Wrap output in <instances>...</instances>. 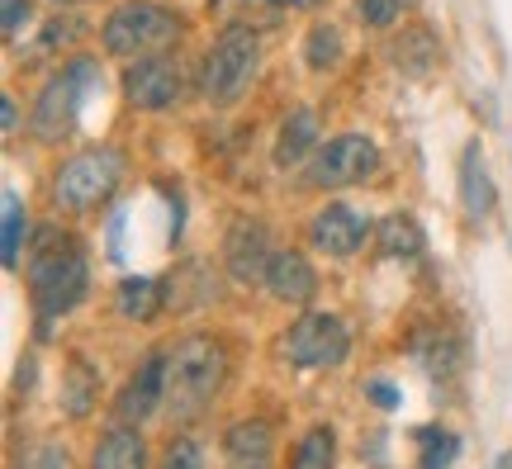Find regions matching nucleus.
Instances as JSON below:
<instances>
[{
	"label": "nucleus",
	"instance_id": "c756f323",
	"mask_svg": "<svg viewBox=\"0 0 512 469\" xmlns=\"http://www.w3.org/2000/svg\"><path fill=\"white\" fill-rule=\"evenodd\" d=\"M19 469H67V446L43 441V446H34V451L19 460Z\"/></svg>",
	"mask_w": 512,
	"mask_h": 469
},
{
	"label": "nucleus",
	"instance_id": "f8f14e48",
	"mask_svg": "<svg viewBox=\"0 0 512 469\" xmlns=\"http://www.w3.org/2000/svg\"><path fill=\"white\" fill-rule=\"evenodd\" d=\"M166 408V351H147L143 365L124 379V389L114 394V417L143 427L152 413Z\"/></svg>",
	"mask_w": 512,
	"mask_h": 469
},
{
	"label": "nucleus",
	"instance_id": "393cba45",
	"mask_svg": "<svg viewBox=\"0 0 512 469\" xmlns=\"http://www.w3.org/2000/svg\"><path fill=\"white\" fill-rule=\"evenodd\" d=\"M418 469H451L460 455V436L446 432V427H418Z\"/></svg>",
	"mask_w": 512,
	"mask_h": 469
},
{
	"label": "nucleus",
	"instance_id": "a211bd4d",
	"mask_svg": "<svg viewBox=\"0 0 512 469\" xmlns=\"http://www.w3.org/2000/svg\"><path fill=\"white\" fill-rule=\"evenodd\" d=\"M375 247H380L384 261H418L427 252V237H422L418 218L394 209V214L380 218V228H375Z\"/></svg>",
	"mask_w": 512,
	"mask_h": 469
},
{
	"label": "nucleus",
	"instance_id": "9d476101",
	"mask_svg": "<svg viewBox=\"0 0 512 469\" xmlns=\"http://www.w3.org/2000/svg\"><path fill=\"white\" fill-rule=\"evenodd\" d=\"M370 233H375L370 214H361L347 199H328V204L313 209V218H309V247L318 256H332V261H351V256L366 247Z\"/></svg>",
	"mask_w": 512,
	"mask_h": 469
},
{
	"label": "nucleus",
	"instance_id": "6ab92c4d",
	"mask_svg": "<svg viewBox=\"0 0 512 469\" xmlns=\"http://www.w3.org/2000/svg\"><path fill=\"white\" fill-rule=\"evenodd\" d=\"M162 289L166 285L162 280H152V275H128V280H119V289H114L119 318H128V323H152V318L166 308Z\"/></svg>",
	"mask_w": 512,
	"mask_h": 469
},
{
	"label": "nucleus",
	"instance_id": "6e6552de",
	"mask_svg": "<svg viewBox=\"0 0 512 469\" xmlns=\"http://www.w3.org/2000/svg\"><path fill=\"white\" fill-rule=\"evenodd\" d=\"M380 143L370 133H337L318 147V157L309 162V185L313 190H347V185H366L380 171Z\"/></svg>",
	"mask_w": 512,
	"mask_h": 469
},
{
	"label": "nucleus",
	"instance_id": "f03ea898",
	"mask_svg": "<svg viewBox=\"0 0 512 469\" xmlns=\"http://www.w3.org/2000/svg\"><path fill=\"white\" fill-rule=\"evenodd\" d=\"M223 384H228V346L214 332H185L166 351V413L176 422H195L223 394Z\"/></svg>",
	"mask_w": 512,
	"mask_h": 469
},
{
	"label": "nucleus",
	"instance_id": "f704fd0d",
	"mask_svg": "<svg viewBox=\"0 0 512 469\" xmlns=\"http://www.w3.org/2000/svg\"><path fill=\"white\" fill-rule=\"evenodd\" d=\"M53 5H81V0H53Z\"/></svg>",
	"mask_w": 512,
	"mask_h": 469
},
{
	"label": "nucleus",
	"instance_id": "20e7f679",
	"mask_svg": "<svg viewBox=\"0 0 512 469\" xmlns=\"http://www.w3.org/2000/svg\"><path fill=\"white\" fill-rule=\"evenodd\" d=\"M185 34V19L162 5V0H124L114 5L110 15L100 19V43L110 57H152V53H171V43Z\"/></svg>",
	"mask_w": 512,
	"mask_h": 469
},
{
	"label": "nucleus",
	"instance_id": "423d86ee",
	"mask_svg": "<svg viewBox=\"0 0 512 469\" xmlns=\"http://www.w3.org/2000/svg\"><path fill=\"white\" fill-rule=\"evenodd\" d=\"M100 86V67L91 57H72L62 72H53L43 81V91L34 100V114H29V133L38 143H62L76 128V114L86 105V95Z\"/></svg>",
	"mask_w": 512,
	"mask_h": 469
},
{
	"label": "nucleus",
	"instance_id": "f257e3e1",
	"mask_svg": "<svg viewBox=\"0 0 512 469\" xmlns=\"http://www.w3.org/2000/svg\"><path fill=\"white\" fill-rule=\"evenodd\" d=\"M24 280H29V304L38 318V337H48V327L62 323L72 308H81L86 289H91V266L81 242L67 237L62 228H43L29 247L24 261Z\"/></svg>",
	"mask_w": 512,
	"mask_h": 469
},
{
	"label": "nucleus",
	"instance_id": "f3484780",
	"mask_svg": "<svg viewBox=\"0 0 512 469\" xmlns=\"http://www.w3.org/2000/svg\"><path fill=\"white\" fill-rule=\"evenodd\" d=\"M460 204H465V214L475 223L494 214V181H489V162H484V147L479 143H470L460 152Z\"/></svg>",
	"mask_w": 512,
	"mask_h": 469
},
{
	"label": "nucleus",
	"instance_id": "4468645a",
	"mask_svg": "<svg viewBox=\"0 0 512 469\" xmlns=\"http://www.w3.org/2000/svg\"><path fill=\"white\" fill-rule=\"evenodd\" d=\"M266 294L275 304H294V308H309L313 294H318V271L304 252L294 247H275L271 256V271H266Z\"/></svg>",
	"mask_w": 512,
	"mask_h": 469
},
{
	"label": "nucleus",
	"instance_id": "2f4dec72",
	"mask_svg": "<svg viewBox=\"0 0 512 469\" xmlns=\"http://www.w3.org/2000/svg\"><path fill=\"white\" fill-rule=\"evenodd\" d=\"M0 119H5V133L15 138L19 133V100L15 95H5V100H0Z\"/></svg>",
	"mask_w": 512,
	"mask_h": 469
},
{
	"label": "nucleus",
	"instance_id": "cd10ccee",
	"mask_svg": "<svg viewBox=\"0 0 512 469\" xmlns=\"http://www.w3.org/2000/svg\"><path fill=\"white\" fill-rule=\"evenodd\" d=\"M76 34H81V19L57 15V19H48V24H43V38H38V48H43V53H57V48L76 43Z\"/></svg>",
	"mask_w": 512,
	"mask_h": 469
},
{
	"label": "nucleus",
	"instance_id": "7ed1b4c3",
	"mask_svg": "<svg viewBox=\"0 0 512 469\" xmlns=\"http://www.w3.org/2000/svg\"><path fill=\"white\" fill-rule=\"evenodd\" d=\"M119 185H124V152L100 143L57 166L53 181H48V199L62 214H95L119 195Z\"/></svg>",
	"mask_w": 512,
	"mask_h": 469
},
{
	"label": "nucleus",
	"instance_id": "1a4fd4ad",
	"mask_svg": "<svg viewBox=\"0 0 512 469\" xmlns=\"http://www.w3.org/2000/svg\"><path fill=\"white\" fill-rule=\"evenodd\" d=\"M185 86H190V76H185V62L176 53H152V57H138L133 67H124V100L138 114L176 109Z\"/></svg>",
	"mask_w": 512,
	"mask_h": 469
},
{
	"label": "nucleus",
	"instance_id": "5701e85b",
	"mask_svg": "<svg viewBox=\"0 0 512 469\" xmlns=\"http://www.w3.org/2000/svg\"><path fill=\"white\" fill-rule=\"evenodd\" d=\"M24 242H29V209H24V199L15 190H5V218H0V261H5V271H19Z\"/></svg>",
	"mask_w": 512,
	"mask_h": 469
},
{
	"label": "nucleus",
	"instance_id": "473e14b6",
	"mask_svg": "<svg viewBox=\"0 0 512 469\" xmlns=\"http://www.w3.org/2000/svg\"><path fill=\"white\" fill-rule=\"evenodd\" d=\"M275 10H313V5H318V0H271Z\"/></svg>",
	"mask_w": 512,
	"mask_h": 469
},
{
	"label": "nucleus",
	"instance_id": "412c9836",
	"mask_svg": "<svg viewBox=\"0 0 512 469\" xmlns=\"http://www.w3.org/2000/svg\"><path fill=\"white\" fill-rule=\"evenodd\" d=\"M413 356L422 361V370L432 379L451 375L460 365V342L456 332H441V327H427V332H418V342H413Z\"/></svg>",
	"mask_w": 512,
	"mask_h": 469
},
{
	"label": "nucleus",
	"instance_id": "39448f33",
	"mask_svg": "<svg viewBox=\"0 0 512 469\" xmlns=\"http://www.w3.org/2000/svg\"><path fill=\"white\" fill-rule=\"evenodd\" d=\"M256 67H261V38L252 34V24H223V34L200 57L195 91L209 105H233L256 81Z\"/></svg>",
	"mask_w": 512,
	"mask_h": 469
},
{
	"label": "nucleus",
	"instance_id": "a878e982",
	"mask_svg": "<svg viewBox=\"0 0 512 469\" xmlns=\"http://www.w3.org/2000/svg\"><path fill=\"white\" fill-rule=\"evenodd\" d=\"M157 469H204L200 441H195V436H185V432H176L162 446V460H157Z\"/></svg>",
	"mask_w": 512,
	"mask_h": 469
},
{
	"label": "nucleus",
	"instance_id": "7c9ffc66",
	"mask_svg": "<svg viewBox=\"0 0 512 469\" xmlns=\"http://www.w3.org/2000/svg\"><path fill=\"white\" fill-rule=\"evenodd\" d=\"M366 398L380 408V413H394V408L403 403L399 389H394V384H384V379H366Z\"/></svg>",
	"mask_w": 512,
	"mask_h": 469
},
{
	"label": "nucleus",
	"instance_id": "2eb2a0df",
	"mask_svg": "<svg viewBox=\"0 0 512 469\" xmlns=\"http://www.w3.org/2000/svg\"><path fill=\"white\" fill-rule=\"evenodd\" d=\"M223 469H271L275 465V427L266 417H242L223 432Z\"/></svg>",
	"mask_w": 512,
	"mask_h": 469
},
{
	"label": "nucleus",
	"instance_id": "72a5a7b5",
	"mask_svg": "<svg viewBox=\"0 0 512 469\" xmlns=\"http://www.w3.org/2000/svg\"><path fill=\"white\" fill-rule=\"evenodd\" d=\"M498 469H512V451H508V455H503V460H498Z\"/></svg>",
	"mask_w": 512,
	"mask_h": 469
},
{
	"label": "nucleus",
	"instance_id": "4be33fe9",
	"mask_svg": "<svg viewBox=\"0 0 512 469\" xmlns=\"http://www.w3.org/2000/svg\"><path fill=\"white\" fill-rule=\"evenodd\" d=\"M347 57V38L332 19H318L309 34H304V67L309 72H332L337 62Z\"/></svg>",
	"mask_w": 512,
	"mask_h": 469
},
{
	"label": "nucleus",
	"instance_id": "9b49d317",
	"mask_svg": "<svg viewBox=\"0 0 512 469\" xmlns=\"http://www.w3.org/2000/svg\"><path fill=\"white\" fill-rule=\"evenodd\" d=\"M271 233H266V223L252 214H238L228 223V233H223V266L228 275L238 280V285H266V271H271Z\"/></svg>",
	"mask_w": 512,
	"mask_h": 469
},
{
	"label": "nucleus",
	"instance_id": "bb28decb",
	"mask_svg": "<svg viewBox=\"0 0 512 469\" xmlns=\"http://www.w3.org/2000/svg\"><path fill=\"white\" fill-rule=\"evenodd\" d=\"M408 10V0H356V15L366 29H394Z\"/></svg>",
	"mask_w": 512,
	"mask_h": 469
},
{
	"label": "nucleus",
	"instance_id": "b1692460",
	"mask_svg": "<svg viewBox=\"0 0 512 469\" xmlns=\"http://www.w3.org/2000/svg\"><path fill=\"white\" fill-rule=\"evenodd\" d=\"M290 469H337V432L328 422H313L309 432L294 441Z\"/></svg>",
	"mask_w": 512,
	"mask_h": 469
},
{
	"label": "nucleus",
	"instance_id": "ddd939ff",
	"mask_svg": "<svg viewBox=\"0 0 512 469\" xmlns=\"http://www.w3.org/2000/svg\"><path fill=\"white\" fill-rule=\"evenodd\" d=\"M318 147H323V124H318V109L313 105H294L285 114V124L275 133V147L271 157L280 171H299V166H309L318 157Z\"/></svg>",
	"mask_w": 512,
	"mask_h": 469
},
{
	"label": "nucleus",
	"instance_id": "c85d7f7f",
	"mask_svg": "<svg viewBox=\"0 0 512 469\" xmlns=\"http://www.w3.org/2000/svg\"><path fill=\"white\" fill-rule=\"evenodd\" d=\"M34 19V0H0V34L19 38Z\"/></svg>",
	"mask_w": 512,
	"mask_h": 469
},
{
	"label": "nucleus",
	"instance_id": "0eeeda50",
	"mask_svg": "<svg viewBox=\"0 0 512 469\" xmlns=\"http://www.w3.org/2000/svg\"><path fill=\"white\" fill-rule=\"evenodd\" d=\"M280 356L294 365V370H332L351 356V327L347 318L337 313H323V308H309L299 313L285 337H280Z\"/></svg>",
	"mask_w": 512,
	"mask_h": 469
},
{
	"label": "nucleus",
	"instance_id": "dca6fc26",
	"mask_svg": "<svg viewBox=\"0 0 512 469\" xmlns=\"http://www.w3.org/2000/svg\"><path fill=\"white\" fill-rule=\"evenodd\" d=\"M91 469H147L143 427L114 422L110 432H100V441H95V451H91Z\"/></svg>",
	"mask_w": 512,
	"mask_h": 469
},
{
	"label": "nucleus",
	"instance_id": "aec40b11",
	"mask_svg": "<svg viewBox=\"0 0 512 469\" xmlns=\"http://www.w3.org/2000/svg\"><path fill=\"white\" fill-rule=\"evenodd\" d=\"M95 403H100V370L86 356H72L62 370V408H67V417L81 422L95 413Z\"/></svg>",
	"mask_w": 512,
	"mask_h": 469
}]
</instances>
